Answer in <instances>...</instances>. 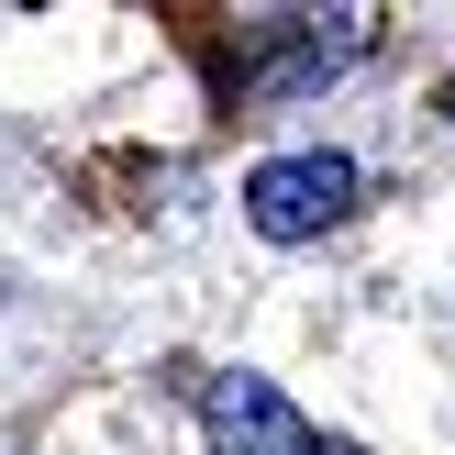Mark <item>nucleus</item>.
Here are the masks:
<instances>
[{
	"label": "nucleus",
	"instance_id": "nucleus-1",
	"mask_svg": "<svg viewBox=\"0 0 455 455\" xmlns=\"http://www.w3.org/2000/svg\"><path fill=\"white\" fill-rule=\"evenodd\" d=\"M345 212H355V156H267V167L244 178V222H256L267 244H311Z\"/></svg>",
	"mask_w": 455,
	"mask_h": 455
},
{
	"label": "nucleus",
	"instance_id": "nucleus-2",
	"mask_svg": "<svg viewBox=\"0 0 455 455\" xmlns=\"http://www.w3.org/2000/svg\"><path fill=\"white\" fill-rule=\"evenodd\" d=\"M200 422H212V455H333L278 389H267V378H212Z\"/></svg>",
	"mask_w": 455,
	"mask_h": 455
}]
</instances>
